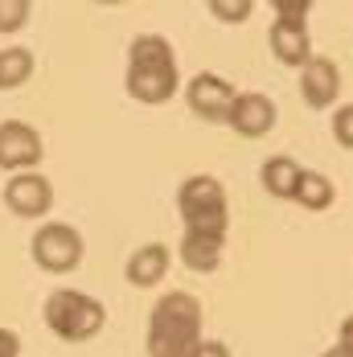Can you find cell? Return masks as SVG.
I'll use <instances>...</instances> for the list:
<instances>
[{
    "label": "cell",
    "mask_w": 353,
    "mask_h": 357,
    "mask_svg": "<svg viewBox=\"0 0 353 357\" xmlns=\"http://www.w3.org/2000/svg\"><path fill=\"white\" fill-rule=\"evenodd\" d=\"M169 263H173V255L165 243H144L128 255V267H123V280L132 287H156L165 275H169Z\"/></svg>",
    "instance_id": "7c38bea8"
},
{
    "label": "cell",
    "mask_w": 353,
    "mask_h": 357,
    "mask_svg": "<svg viewBox=\"0 0 353 357\" xmlns=\"http://www.w3.org/2000/svg\"><path fill=\"white\" fill-rule=\"evenodd\" d=\"M202 345V300L193 291H165L148 312V357H193Z\"/></svg>",
    "instance_id": "3957f363"
},
{
    "label": "cell",
    "mask_w": 353,
    "mask_h": 357,
    "mask_svg": "<svg viewBox=\"0 0 353 357\" xmlns=\"http://www.w3.org/2000/svg\"><path fill=\"white\" fill-rule=\"evenodd\" d=\"M210 13L218 21H226V25H243L255 13V4L250 0H210Z\"/></svg>",
    "instance_id": "e0dca14e"
},
{
    "label": "cell",
    "mask_w": 353,
    "mask_h": 357,
    "mask_svg": "<svg viewBox=\"0 0 353 357\" xmlns=\"http://www.w3.org/2000/svg\"><path fill=\"white\" fill-rule=\"evenodd\" d=\"M123 91L144 103V107H160L181 91V70H176L173 41L160 33H140L128 45V74H123Z\"/></svg>",
    "instance_id": "7a4b0ae2"
},
{
    "label": "cell",
    "mask_w": 353,
    "mask_h": 357,
    "mask_svg": "<svg viewBox=\"0 0 353 357\" xmlns=\"http://www.w3.org/2000/svg\"><path fill=\"white\" fill-rule=\"evenodd\" d=\"M259 181H263V189H267L271 197L292 202V193H296V181H300V165H296L292 156H271V160H263Z\"/></svg>",
    "instance_id": "5bb4252c"
},
{
    "label": "cell",
    "mask_w": 353,
    "mask_h": 357,
    "mask_svg": "<svg viewBox=\"0 0 353 357\" xmlns=\"http://www.w3.org/2000/svg\"><path fill=\"white\" fill-rule=\"evenodd\" d=\"M193 357H230V345H226V341H202V345L193 349Z\"/></svg>",
    "instance_id": "44dd1931"
},
{
    "label": "cell",
    "mask_w": 353,
    "mask_h": 357,
    "mask_svg": "<svg viewBox=\"0 0 353 357\" xmlns=\"http://www.w3.org/2000/svg\"><path fill=\"white\" fill-rule=\"evenodd\" d=\"M29 255H33V263L41 271H50V275H70L74 267L82 263V234L74 230L70 222H45V226H37L33 243H29Z\"/></svg>",
    "instance_id": "5b68a950"
},
{
    "label": "cell",
    "mask_w": 353,
    "mask_h": 357,
    "mask_svg": "<svg viewBox=\"0 0 353 357\" xmlns=\"http://www.w3.org/2000/svg\"><path fill=\"white\" fill-rule=\"evenodd\" d=\"M33 17L29 0H0V33H21Z\"/></svg>",
    "instance_id": "2e32d148"
},
{
    "label": "cell",
    "mask_w": 353,
    "mask_h": 357,
    "mask_svg": "<svg viewBox=\"0 0 353 357\" xmlns=\"http://www.w3.org/2000/svg\"><path fill=\"white\" fill-rule=\"evenodd\" d=\"M271 8L280 13V17H308V0H271Z\"/></svg>",
    "instance_id": "d6986e66"
},
{
    "label": "cell",
    "mask_w": 353,
    "mask_h": 357,
    "mask_svg": "<svg viewBox=\"0 0 353 357\" xmlns=\"http://www.w3.org/2000/svg\"><path fill=\"white\" fill-rule=\"evenodd\" d=\"M234 95H239L234 82L222 78V74H213V70H202L185 82V103H189V111L197 119H206V123H226V115L234 107Z\"/></svg>",
    "instance_id": "8992f818"
},
{
    "label": "cell",
    "mask_w": 353,
    "mask_h": 357,
    "mask_svg": "<svg viewBox=\"0 0 353 357\" xmlns=\"http://www.w3.org/2000/svg\"><path fill=\"white\" fill-rule=\"evenodd\" d=\"M271 54L280 66L300 70L313 58V37H308V21L304 17H276L271 21Z\"/></svg>",
    "instance_id": "8fae6325"
},
{
    "label": "cell",
    "mask_w": 353,
    "mask_h": 357,
    "mask_svg": "<svg viewBox=\"0 0 353 357\" xmlns=\"http://www.w3.org/2000/svg\"><path fill=\"white\" fill-rule=\"evenodd\" d=\"M4 206L17 218H45L54 210V185L41 173H17L4 181Z\"/></svg>",
    "instance_id": "ba28073f"
},
{
    "label": "cell",
    "mask_w": 353,
    "mask_h": 357,
    "mask_svg": "<svg viewBox=\"0 0 353 357\" xmlns=\"http://www.w3.org/2000/svg\"><path fill=\"white\" fill-rule=\"evenodd\" d=\"M276 119H280V111H276V103H271L263 91H243V95H234V107L226 115V123H230L243 140L267 136V132L276 128Z\"/></svg>",
    "instance_id": "9c48e42d"
},
{
    "label": "cell",
    "mask_w": 353,
    "mask_h": 357,
    "mask_svg": "<svg viewBox=\"0 0 353 357\" xmlns=\"http://www.w3.org/2000/svg\"><path fill=\"white\" fill-rule=\"evenodd\" d=\"M37 70V58L29 45H8V50H0V91H17V86H25Z\"/></svg>",
    "instance_id": "9a60e30c"
},
{
    "label": "cell",
    "mask_w": 353,
    "mask_h": 357,
    "mask_svg": "<svg viewBox=\"0 0 353 357\" xmlns=\"http://www.w3.org/2000/svg\"><path fill=\"white\" fill-rule=\"evenodd\" d=\"M300 95H304V103H308L313 111L333 107L337 95H341V70H337V62L313 54V58L300 66Z\"/></svg>",
    "instance_id": "30bf717a"
},
{
    "label": "cell",
    "mask_w": 353,
    "mask_h": 357,
    "mask_svg": "<svg viewBox=\"0 0 353 357\" xmlns=\"http://www.w3.org/2000/svg\"><path fill=\"white\" fill-rule=\"evenodd\" d=\"M337 345H345V349H353V312L341 321V328H337Z\"/></svg>",
    "instance_id": "7402d4cb"
},
{
    "label": "cell",
    "mask_w": 353,
    "mask_h": 357,
    "mask_svg": "<svg viewBox=\"0 0 353 357\" xmlns=\"http://www.w3.org/2000/svg\"><path fill=\"white\" fill-rule=\"evenodd\" d=\"M292 202H300V210L320 214V210H329V206L337 202V185L324 177V173H317V169H300V181H296Z\"/></svg>",
    "instance_id": "4fadbf2b"
},
{
    "label": "cell",
    "mask_w": 353,
    "mask_h": 357,
    "mask_svg": "<svg viewBox=\"0 0 353 357\" xmlns=\"http://www.w3.org/2000/svg\"><path fill=\"white\" fill-rule=\"evenodd\" d=\"M176 210L185 222V234H181V263L193 271V275H213L222 267V255H226V230H230V202H226V189L222 181L210 173H197V177H185L176 189Z\"/></svg>",
    "instance_id": "6da1fadb"
},
{
    "label": "cell",
    "mask_w": 353,
    "mask_h": 357,
    "mask_svg": "<svg viewBox=\"0 0 353 357\" xmlns=\"http://www.w3.org/2000/svg\"><path fill=\"white\" fill-rule=\"evenodd\" d=\"M45 156V144L41 132L29 128L25 119H4L0 123V169L4 173H33V165H41Z\"/></svg>",
    "instance_id": "52a82bcc"
},
{
    "label": "cell",
    "mask_w": 353,
    "mask_h": 357,
    "mask_svg": "<svg viewBox=\"0 0 353 357\" xmlns=\"http://www.w3.org/2000/svg\"><path fill=\"white\" fill-rule=\"evenodd\" d=\"M0 357H21V337L13 328H0Z\"/></svg>",
    "instance_id": "ffe728a7"
},
{
    "label": "cell",
    "mask_w": 353,
    "mask_h": 357,
    "mask_svg": "<svg viewBox=\"0 0 353 357\" xmlns=\"http://www.w3.org/2000/svg\"><path fill=\"white\" fill-rule=\"evenodd\" d=\"M320 357H353V349H345V345H333V349H324Z\"/></svg>",
    "instance_id": "603a6c76"
},
{
    "label": "cell",
    "mask_w": 353,
    "mask_h": 357,
    "mask_svg": "<svg viewBox=\"0 0 353 357\" xmlns=\"http://www.w3.org/2000/svg\"><path fill=\"white\" fill-rule=\"evenodd\" d=\"M41 317H45V328H50L54 337L78 345V341H91V337L103 333L107 308H103V300H95V296H87V291H78V287H54V291L45 296Z\"/></svg>",
    "instance_id": "277c9868"
},
{
    "label": "cell",
    "mask_w": 353,
    "mask_h": 357,
    "mask_svg": "<svg viewBox=\"0 0 353 357\" xmlns=\"http://www.w3.org/2000/svg\"><path fill=\"white\" fill-rule=\"evenodd\" d=\"M333 140L353 152V103H341L333 111Z\"/></svg>",
    "instance_id": "ac0fdd59"
}]
</instances>
